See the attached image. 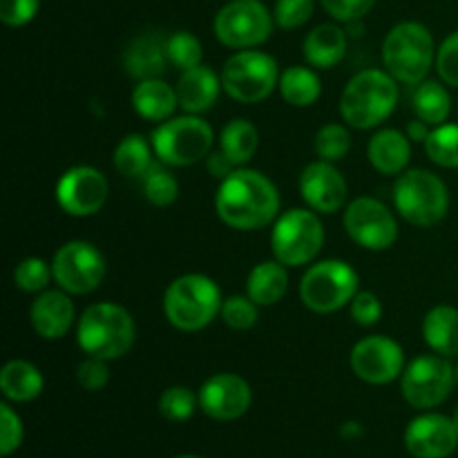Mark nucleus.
Masks as SVG:
<instances>
[{"label": "nucleus", "mask_w": 458, "mask_h": 458, "mask_svg": "<svg viewBox=\"0 0 458 458\" xmlns=\"http://www.w3.org/2000/svg\"><path fill=\"white\" fill-rule=\"evenodd\" d=\"M347 30L335 22H322L313 27L302 43V54L307 63L316 70H331L347 54Z\"/></svg>", "instance_id": "nucleus-24"}, {"label": "nucleus", "mask_w": 458, "mask_h": 458, "mask_svg": "<svg viewBox=\"0 0 458 458\" xmlns=\"http://www.w3.org/2000/svg\"><path fill=\"white\" fill-rule=\"evenodd\" d=\"M456 385V367L441 353H423L407 362L401 376L403 398L414 410H434L450 398Z\"/></svg>", "instance_id": "nucleus-11"}, {"label": "nucleus", "mask_w": 458, "mask_h": 458, "mask_svg": "<svg viewBox=\"0 0 458 458\" xmlns=\"http://www.w3.org/2000/svg\"><path fill=\"white\" fill-rule=\"evenodd\" d=\"M394 206L416 228H432L450 210V191L438 174L425 168H407L394 182Z\"/></svg>", "instance_id": "nucleus-6"}, {"label": "nucleus", "mask_w": 458, "mask_h": 458, "mask_svg": "<svg viewBox=\"0 0 458 458\" xmlns=\"http://www.w3.org/2000/svg\"><path fill=\"white\" fill-rule=\"evenodd\" d=\"M452 419H454V423H456V428H458V407H456V411H454V416H452Z\"/></svg>", "instance_id": "nucleus-50"}, {"label": "nucleus", "mask_w": 458, "mask_h": 458, "mask_svg": "<svg viewBox=\"0 0 458 458\" xmlns=\"http://www.w3.org/2000/svg\"><path fill=\"white\" fill-rule=\"evenodd\" d=\"M137 340V325L128 309L114 302H94L76 320V343L85 356L119 360Z\"/></svg>", "instance_id": "nucleus-2"}, {"label": "nucleus", "mask_w": 458, "mask_h": 458, "mask_svg": "<svg viewBox=\"0 0 458 458\" xmlns=\"http://www.w3.org/2000/svg\"><path fill=\"white\" fill-rule=\"evenodd\" d=\"M360 286V276L344 259H320L309 264L300 280V300L313 313H335L349 307Z\"/></svg>", "instance_id": "nucleus-7"}, {"label": "nucleus", "mask_w": 458, "mask_h": 458, "mask_svg": "<svg viewBox=\"0 0 458 458\" xmlns=\"http://www.w3.org/2000/svg\"><path fill=\"white\" fill-rule=\"evenodd\" d=\"M143 197L157 208H168L179 197V182L164 161H155L141 179Z\"/></svg>", "instance_id": "nucleus-33"}, {"label": "nucleus", "mask_w": 458, "mask_h": 458, "mask_svg": "<svg viewBox=\"0 0 458 458\" xmlns=\"http://www.w3.org/2000/svg\"><path fill=\"white\" fill-rule=\"evenodd\" d=\"M437 67L438 76L450 88H458V30L452 31L437 49Z\"/></svg>", "instance_id": "nucleus-42"}, {"label": "nucleus", "mask_w": 458, "mask_h": 458, "mask_svg": "<svg viewBox=\"0 0 458 458\" xmlns=\"http://www.w3.org/2000/svg\"><path fill=\"white\" fill-rule=\"evenodd\" d=\"M40 0H0V21L7 27H22L34 21Z\"/></svg>", "instance_id": "nucleus-46"}, {"label": "nucleus", "mask_w": 458, "mask_h": 458, "mask_svg": "<svg viewBox=\"0 0 458 458\" xmlns=\"http://www.w3.org/2000/svg\"><path fill=\"white\" fill-rule=\"evenodd\" d=\"M197 405H199V396L192 389L183 387V385H174L168 387L159 396V414L170 423H183L195 414Z\"/></svg>", "instance_id": "nucleus-37"}, {"label": "nucleus", "mask_w": 458, "mask_h": 458, "mask_svg": "<svg viewBox=\"0 0 458 458\" xmlns=\"http://www.w3.org/2000/svg\"><path fill=\"white\" fill-rule=\"evenodd\" d=\"M54 280L52 264L45 262L43 258H25L13 268V284L22 293H43L47 291L49 282Z\"/></svg>", "instance_id": "nucleus-36"}, {"label": "nucleus", "mask_w": 458, "mask_h": 458, "mask_svg": "<svg viewBox=\"0 0 458 458\" xmlns=\"http://www.w3.org/2000/svg\"><path fill=\"white\" fill-rule=\"evenodd\" d=\"M282 98L293 107H309L320 98L322 83L320 76L304 65H291L280 74L277 83Z\"/></svg>", "instance_id": "nucleus-32"}, {"label": "nucleus", "mask_w": 458, "mask_h": 458, "mask_svg": "<svg viewBox=\"0 0 458 458\" xmlns=\"http://www.w3.org/2000/svg\"><path fill=\"white\" fill-rule=\"evenodd\" d=\"M222 289L201 273L174 277L164 295V313L174 329L195 334L206 329L222 311Z\"/></svg>", "instance_id": "nucleus-4"}, {"label": "nucleus", "mask_w": 458, "mask_h": 458, "mask_svg": "<svg viewBox=\"0 0 458 458\" xmlns=\"http://www.w3.org/2000/svg\"><path fill=\"white\" fill-rule=\"evenodd\" d=\"M405 447L414 458H447L458 447L454 419L428 411L416 416L405 429Z\"/></svg>", "instance_id": "nucleus-19"}, {"label": "nucleus", "mask_w": 458, "mask_h": 458, "mask_svg": "<svg viewBox=\"0 0 458 458\" xmlns=\"http://www.w3.org/2000/svg\"><path fill=\"white\" fill-rule=\"evenodd\" d=\"M219 318L228 329L249 331L258 325L259 304H255L249 295H231V298H224Z\"/></svg>", "instance_id": "nucleus-38"}, {"label": "nucleus", "mask_w": 458, "mask_h": 458, "mask_svg": "<svg viewBox=\"0 0 458 458\" xmlns=\"http://www.w3.org/2000/svg\"><path fill=\"white\" fill-rule=\"evenodd\" d=\"M434 36L423 22L403 21L383 40V65L398 83L419 85L437 63Z\"/></svg>", "instance_id": "nucleus-5"}, {"label": "nucleus", "mask_w": 458, "mask_h": 458, "mask_svg": "<svg viewBox=\"0 0 458 458\" xmlns=\"http://www.w3.org/2000/svg\"><path fill=\"white\" fill-rule=\"evenodd\" d=\"M325 12L338 22H356L371 12L376 0H320Z\"/></svg>", "instance_id": "nucleus-45"}, {"label": "nucleus", "mask_w": 458, "mask_h": 458, "mask_svg": "<svg viewBox=\"0 0 458 458\" xmlns=\"http://www.w3.org/2000/svg\"><path fill=\"white\" fill-rule=\"evenodd\" d=\"M280 74L276 58L259 49H237L233 56L226 58L219 72L224 92L233 101L246 103V106L271 97L280 83Z\"/></svg>", "instance_id": "nucleus-10"}, {"label": "nucleus", "mask_w": 458, "mask_h": 458, "mask_svg": "<svg viewBox=\"0 0 458 458\" xmlns=\"http://www.w3.org/2000/svg\"><path fill=\"white\" fill-rule=\"evenodd\" d=\"M155 148L152 141L148 143L141 134H128L119 141V146L114 148V168L121 177L132 179V182H141L143 174L152 168L155 159Z\"/></svg>", "instance_id": "nucleus-30"}, {"label": "nucleus", "mask_w": 458, "mask_h": 458, "mask_svg": "<svg viewBox=\"0 0 458 458\" xmlns=\"http://www.w3.org/2000/svg\"><path fill=\"white\" fill-rule=\"evenodd\" d=\"M168 58H170V65L177 67L179 72L201 65L204 49H201L199 38H197L195 34H191V31H174V34H170Z\"/></svg>", "instance_id": "nucleus-39"}, {"label": "nucleus", "mask_w": 458, "mask_h": 458, "mask_svg": "<svg viewBox=\"0 0 458 458\" xmlns=\"http://www.w3.org/2000/svg\"><path fill=\"white\" fill-rule=\"evenodd\" d=\"M215 132L199 114H182L159 123L152 132L155 157L170 168H188L213 152Z\"/></svg>", "instance_id": "nucleus-9"}, {"label": "nucleus", "mask_w": 458, "mask_h": 458, "mask_svg": "<svg viewBox=\"0 0 458 458\" xmlns=\"http://www.w3.org/2000/svg\"><path fill=\"white\" fill-rule=\"evenodd\" d=\"M429 132H432V130H429V123H425V121H420V119L411 121L405 130V134L410 137L411 143H425L428 141Z\"/></svg>", "instance_id": "nucleus-48"}, {"label": "nucleus", "mask_w": 458, "mask_h": 458, "mask_svg": "<svg viewBox=\"0 0 458 458\" xmlns=\"http://www.w3.org/2000/svg\"><path fill=\"white\" fill-rule=\"evenodd\" d=\"M56 201L70 217H92L106 206L110 197L107 177L94 165H74L67 168L56 182Z\"/></svg>", "instance_id": "nucleus-15"}, {"label": "nucleus", "mask_w": 458, "mask_h": 458, "mask_svg": "<svg viewBox=\"0 0 458 458\" xmlns=\"http://www.w3.org/2000/svg\"><path fill=\"white\" fill-rule=\"evenodd\" d=\"M206 168H208L210 177L213 179H226L228 174H233L237 170V165L233 164L231 159H228L226 155H224L222 150L217 152H210L208 157H206Z\"/></svg>", "instance_id": "nucleus-47"}, {"label": "nucleus", "mask_w": 458, "mask_h": 458, "mask_svg": "<svg viewBox=\"0 0 458 458\" xmlns=\"http://www.w3.org/2000/svg\"><path fill=\"white\" fill-rule=\"evenodd\" d=\"M25 438V428H22L21 416L13 411L9 403L0 405V454L12 456Z\"/></svg>", "instance_id": "nucleus-41"}, {"label": "nucleus", "mask_w": 458, "mask_h": 458, "mask_svg": "<svg viewBox=\"0 0 458 458\" xmlns=\"http://www.w3.org/2000/svg\"><path fill=\"white\" fill-rule=\"evenodd\" d=\"M54 282L70 295H88L106 280L107 264L101 250L85 240L65 242L54 253Z\"/></svg>", "instance_id": "nucleus-13"}, {"label": "nucleus", "mask_w": 458, "mask_h": 458, "mask_svg": "<svg viewBox=\"0 0 458 458\" xmlns=\"http://www.w3.org/2000/svg\"><path fill=\"white\" fill-rule=\"evenodd\" d=\"M215 213L233 231H262L280 217V192L259 170L237 168L219 183Z\"/></svg>", "instance_id": "nucleus-1"}, {"label": "nucleus", "mask_w": 458, "mask_h": 458, "mask_svg": "<svg viewBox=\"0 0 458 458\" xmlns=\"http://www.w3.org/2000/svg\"><path fill=\"white\" fill-rule=\"evenodd\" d=\"M398 81L387 70H362L349 79L340 97V114L356 130H374L398 106Z\"/></svg>", "instance_id": "nucleus-3"}, {"label": "nucleus", "mask_w": 458, "mask_h": 458, "mask_svg": "<svg viewBox=\"0 0 458 458\" xmlns=\"http://www.w3.org/2000/svg\"><path fill=\"white\" fill-rule=\"evenodd\" d=\"M177 458H201V456H191V454H186V456H177Z\"/></svg>", "instance_id": "nucleus-51"}, {"label": "nucleus", "mask_w": 458, "mask_h": 458, "mask_svg": "<svg viewBox=\"0 0 458 458\" xmlns=\"http://www.w3.org/2000/svg\"><path fill=\"white\" fill-rule=\"evenodd\" d=\"M316 12V0H276L273 7V18L280 30H300L311 21Z\"/></svg>", "instance_id": "nucleus-40"}, {"label": "nucleus", "mask_w": 458, "mask_h": 458, "mask_svg": "<svg viewBox=\"0 0 458 458\" xmlns=\"http://www.w3.org/2000/svg\"><path fill=\"white\" fill-rule=\"evenodd\" d=\"M289 291V271L276 258L255 264L246 277V295L259 307H273L282 302Z\"/></svg>", "instance_id": "nucleus-26"}, {"label": "nucleus", "mask_w": 458, "mask_h": 458, "mask_svg": "<svg viewBox=\"0 0 458 458\" xmlns=\"http://www.w3.org/2000/svg\"><path fill=\"white\" fill-rule=\"evenodd\" d=\"M300 195L318 215H334L347 204V179L331 161H311L300 173Z\"/></svg>", "instance_id": "nucleus-18"}, {"label": "nucleus", "mask_w": 458, "mask_h": 458, "mask_svg": "<svg viewBox=\"0 0 458 458\" xmlns=\"http://www.w3.org/2000/svg\"><path fill=\"white\" fill-rule=\"evenodd\" d=\"M344 231L367 250H387L398 240V222L376 197H358L344 208Z\"/></svg>", "instance_id": "nucleus-14"}, {"label": "nucleus", "mask_w": 458, "mask_h": 458, "mask_svg": "<svg viewBox=\"0 0 458 458\" xmlns=\"http://www.w3.org/2000/svg\"><path fill=\"white\" fill-rule=\"evenodd\" d=\"M45 378L30 360H9L0 371V392L12 403H31L43 394Z\"/></svg>", "instance_id": "nucleus-28"}, {"label": "nucleus", "mask_w": 458, "mask_h": 458, "mask_svg": "<svg viewBox=\"0 0 458 458\" xmlns=\"http://www.w3.org/2000/svg\"><path fill=\"white\" fill-rule=\"evenodd\" d=\"M429 161L441 168H458V123H441L423 143Z\"/></svg>", "instance_id": "nucleus-34"}, {"label": "nucleus", "mask_w": 458, "mask_h": 458, "mask_svg": "<svg viewBox=\"0 0 458 458\" xmlns=\"http://www.w3.org/2000/svg\"><path fill=\"white\" fill-rule=\"evenodd\" d=\"M349 365L356 378L367 385H389L403 376L407 362L401 344L387 335H367L349 353Z\"/></svg>", "instance_id": "nucleus-16"}, {"label": "nucleus", "mask_w": 458, "mask_h": 458, "mask_svg": "<svg viewBox=\"0 0 458 458\" xmlns=\"http://www.w3.org/2000/svg\"><path fill=\"white\" fill-rule=\"evenodd\" d=\"M367 159L371 168L385 177L405 173L411 159V141L405 132L394 128H383L367 143Z\"/></svg>", "instance_id": "nucleus-23"}, {"label": "nucleus", "mask_w": 458, "mask_h": 458, "mask_svg": "<svg viewBox=\"0 0 458 458\" xmlns=\"http://www.w3.org/2000/svg\"><path fill=\"white\" fill-rule=\"evenodd\" d=\"M174 89H177L179 107L186 114H204L217 103L224 85L222 76L215 74L208 65L201 63V65L191 67V70H183L179 74Z\"/></svg>", "instance_id": "nucleus-22"}, {"label": "nucleus", "mask_w": 458, "mask_h": 458, "mask_svg": "<svg viewBox=\"0 0 458 458\" xmlns=\"http://www.w3.org/2000/svg\"><path fill=\"white\" fill-rule=\"evenodd\" d=\"M199 410L208 419L222 420H237L250 410L253 403V392L250 385L237 374H215L199 387Z\"/></svg>", "instance_id": "nucleus-17"}, {"label": "nucleus", "mask_w": 458, "mask_h": 458, "mask_svg": "<svg viewBox=\"0 0 458 458\" xmlns=\"http://www.w3.org/2000/svg\"><path fill=\"white\" fill-rule=\"evenodd\" d=\"M132 107L141 119L150 123H164L173 119L174 110L179 107L177 89L164 79L139 81L132 89Z\"/></svg>", "instance_id": "nucleus-25"}, {"label": "nucleus", "mask_w": 458, "mask_h": 458, "mask_svg": "<svg viewBox=\"0 0 458 458\" xmlns=\"http://www.w3.org/2000/svg\"><path fill=\"white\" fill-rule=\"evenodd\" d=\"M411 110H414L416 119L425 121L429 125L447 123L452 112V97L447 92L443 81L425 79L423 83L414 85V94H411Z\"/></svg>", "instance_id": "nucleus-29"}, {"label": "nucleus", "mask_w": 458, "mask_h": 458, "mask_svg": "<svg viewBox=\"0 0 458 458\" xmlns=\"http://www.w3.org/2000/svg\"><path fill=\"white\" fill-rule=\"evenodd\" d=\"M325 246V224L311 208H291L273 222L271 250L286 268L313 264Z\"/></svg>", "instance_id": "nucleus-8"}, {"label": "nucleus", "mask_w": 458, "mask_h": 458, "mask_svg": "<svg viewBox=\"0 0 458 458\" xmlns=\"http://www.w3.org/2000/svg\"><path fill=\"white\" fill-rule=\"evenodd\" d=\"M276 27V18L262 0H231L217 12L215 36L224 47L255 49L267 43Z\"/></svg>", "instance_id": "nucleus-12"}, {"label": "nucleus", "mask_w": 458, "mask_h": 458, "mask_svg": "<svg viewBox=\"0 0 458 458\" xmlns=\"http://www.w3.org/2000/svg\"><path fill=\"white\" fill-rule=\"evenodd\" d=\"M456 385H458V365H456Z\"/></svg>", "instance_id": "nucleus-52"}, {"label": "nucleus", "mask_w": 458, "mask_h": 458, "mask_svg": "<svg viewBox=\"0 0 458 458\" xmlns=\"http://www.w3.org/2000/svg\"><path fill=\"white\" fill-rule=\"evenodd\" d=\"M313 148H316L318 159L338 164L352 150V134L343 123H327L316 132Z\"/></svg>", "instance_id": "nucleus-35"}, {"label": "nucleus", "mask_w": 458, "mask_h": 458, "mask_svg": "<svg viewBox=\"0 0 458 458\" xmlns=\"http://www.w3.org/2000/svg\"><path fill=\"white\" fill-rule=\"evenodd\" d=\"M259 146V132L250 121L246 119H233L224 125L222 134H219V150L237 165L244 168L250 159L255 157Z\"/></svg>", "instance_id": "nucleus-31"}, {"label": "nucleus", "mask_w": 458, "mask_h": 458, "mask_svg": "<svg viewBox=\"0 0 458 458\" xmlns=\"http://www.w3.org/2000/svg\"><path fill=\"white\" fill-rule=\"evenodd\" d=\"M362 434H365V428H362L358 420H349V423H344L343 428H340V437H343L344 441H356V438H362Z\"/></svg>", "instance_id": "nucleus-49"}, {"label": "nucleus", "mask_w": 458, "mask_h": 458, "mask_svg": "<svg viewBox=\"0 0 458 458\" xmlns=\"http://www.w3.org/2000/svg\"><path fill=\"white\" fill-rule=\"evenodd\" d=\"M76 380L85 392H101L107 383H110V367L107 360L101 358L88 356L76 369Z\"/></svg>", "instance_id": "nucleus-44"}, {"label": "nucleus", "mask_w": 458, "mask_h": 458, "mask_svg": "<svg viewBox=\"0 0 458 458\" xmlns=\"http://www.w3.org/2000/svg\"><path fill=\"white\" fill-rule=\"evenodd\" d=\"M168 36L161 31L139 34L123 54V67L132 79H159L168 67Z\"/></svg>", "instance_id": "nucleus-21"}, {"label": "nucleus", "mask_w": 458, "mask_h": 458, "mask_svg": "<svg viewBox=\"0 0 458 458\" xmlns=\"http://www.w3.org/2000/svg\"><path fill=\"white\" fill-rule=\"evenodd\" d=\"M423 340L434 353L445 358L458 356V309L437 304L423 318Z\"/></svg>", "instance_id": "nucleus-27"}, {"label": "nucleus", "mask_w": 458, "mask_h": 458, "mask_svg": "<svg viewBox=\"0 0 458 458\" xmlns=\"http://www.w3.org/2000/svg\"><path fill=\"white\" fill-rule=\"evenodd\" d=\"M349 311H352V318L356 325L374 327L383 318V302L371 291H358L352 302H349Z\"/></svg>", "instance_id": "nucleus-43"}, {"label": "nucleus", "mask_w": 458, "mask_h": 458, "mask_svg": "<svg viewBox=\"0 0 458 458\" xmlns=\"http://www.w3.org/2000/svg\"><path fill=\"white\" fill-rule=\"evenodd\" d=\"M30 322L43 340H61L76 322L72 295L63 289H47L36 295L30 307Z\"/></svg>", "instance_id": "nucleus-20"}]
</instances>
